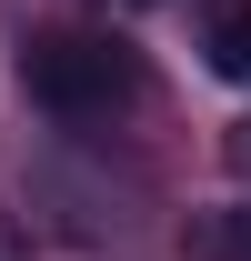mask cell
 Here are the masks:
<instances>
[{
  "mask_svg": "<svg viewBox=\"0 0 251 261\" xmlns=\"http://www.w3.org/2000/svg\"><path fill=\"white\" fill-rule=\"evenodd\" d=\"M20 81H31L40 111H61V121H101L111 100H131V61L111 50V40H31L20 50Z\"/></svg>",
  "mask_w": 251,
  "mask_h": 261,
  "instance_id": "6da1fadb",
  "label": "cell"
},
{
  "mask_svg": "<svg viewBox=\"0 0 251 261\" xmlns=\"http://www.w3.org/2000/svg\"><path fill=\"white\" fill-rule=\"evenodd\" d=\"M201 61L221 81H251V0H211L201 10Z\"/></svg>",
  "mask_w": 251,
  "mask_h": 261,
  "instance_id": "7a4b0ae2",
  "label": "cell"
},
{
  "mask_svg": "<svg viewBox=\"0 0 251 261\" xmlns=\"http://www.w3.org/2000/svg\"><path fill=\"white\" fill-rule=\"evenodd\" d=\"M241 161H251V121H241Z\"/></svg>",
  "mask_w": 251,
  "mask_h": 261,
  "instance_id": "3957f363",
  "label": "cell"
}]
</instances>
